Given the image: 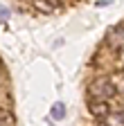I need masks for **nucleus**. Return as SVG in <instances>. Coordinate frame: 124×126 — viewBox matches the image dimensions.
<instances>
[{
    "label": "nucleus",
    "instance_id": "nucleus-1",
    "mask_svg": "<svg viewBox=\"0 0 124 126\" xmlns=\"http://www.w3.org/2000/svg\"><path fill=\"white\" fill-rule=\"evenodd\" d=\"M115 92H117V88L113 86L111 79H106V77L95 79V81L88 86V94H90V99H95V101H108Z\"/></svg>",
    "mask_w": 124,
    "mask_h": 126
},
{
    "label": "nucleus",
    "instance_id": "nucleus-2",
    "mask_svg": "<svg viewBox=\"0 0 124 126\" xmlns=\"http://www.w3.org/2000/svg\"><path fill=\"white\" fill-rule=\"evenodd\" d=\"M106 43L111 45V47H122L124 45V25H115L106 32Z\"/></svg>",
    "mask_w": 124,
    "mask_h": 126
},
{
    "label": "nucleus",
    "instance_id": "nucleus-3",
    "mask_svg": "<svg viewBox=\"0 0 124 126\" xmlns=\"http://www.w3.org/2000/svg\"><path fill=\"white\" fill-rule=\"evenodd\" d=\"M88 110H90V115L97 117V119H106L108 115H111V106H108V101H95V99H92L90 106H88Z\"/></svg>",
    "mask_w": 124,
    "mask_h": 126
},
{
    "label": "nucleus",
    "instance_id": "nucleus-4",
    "mask_svg": "<svg viewBox=\"0 0 124 126\" xmlns=\"http://www.w3.org/2000/svg\"><path fill=\"white\" fill-rule=\"evenodd\" d=\"M32 2H34V9L41 14H52L59 7V0H32Z\"/></svg>",
    "mask_w": 124,
    "mask_h": 126
},
{
    "label": "nucleus",
    "instance_id": "nucleus-5",
    "mask_svg": "<svg viewBox=\"0 0 124 126\" xmlns=\"http://www.w3.org/2000/svg\"><path fill=\"white\" fill-rule=\"evenodd\" d=\"M66 117V106L63 104H54L52 106V119H63Z\"/></svg>",
    "mask_w": 124,
    "mask_h": 126
},
{
    "label": "nucleus",
    "instance_id": "nucleus-6",
    "mask_svg": "<svg viewBox=\"0 0 124 126\" xmlns=\"http://www.w3.org/2000/svg\"><path fill=\"white\" fill-rule=\"evenodd\" d=\"M111 126H124V106H120V110L113 115V119H111Z\"/></svg>",
    "mask_w": 124,
    "mask_h": 126
},
{
    "label": "nucleus",
    "instance_id": "nucleus-7",
    "mask_svg": "<svg viewBox=\"0 0 124 126\" xmlns=\"http://www.w3.org/2000/svg\"><path fill=\"white\" fill-rule=\"evenodd\" d=\"M0 126H14V115L7 110H0Z\"/></svg>",
    "mask_w": 124,
    "mask_h": 126
},
{
    "label": "nucleus",
    "instance_id": "nucleus-8",
    "mask_svg": "<svg viewBox=\"0 0 124 126\" xmlns=\"http://www.w3.org/2000/svg\"><path fill=\"white\" fill-rule=\"evenodd\" d=\"M7 18H9V9L5 5H0V23H5Z\"/></svg>",
    "mask_w": 124,
    "mask_h": 126
},
{
    "label": "nucleus",
    "instance_id": "nucleus-9",
    "mask_svg": "<svg viewBox=\"0 0 124 126\" xmlns=\"http://www.w3.org/2000/svg\"><path fill=\"white\" fill-rule=\"evenodd\" d=\"M97 126H111V124H108L106 119H99V124H97Z\"/></svg>",
    "mask_w": 124,
    "mask_h": 126
}]
</instances>
